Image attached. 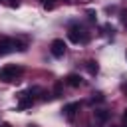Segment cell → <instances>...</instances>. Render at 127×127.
<instances>
[{"label": "cell", "mask_w": 127, "mask_h": 127, "mask_svg": "<svg viewBox=\"0 0 127 127\" xmlns=\"http://www.w3.org/2000/svg\"><path fill=\"white\" fill-rule=\"evenodd\" d=\"M24 69L16 64H6L4 67H0V81L4 83H12V81H18L22 77Z\"/></svg>", "instance_id": "cell-1"}, {"label": "cell", "mask_w": 127, "mask_h": 127, "mask_svg": "<svg viewBox=\"0 0 127 127\" xmlns=\"http://www.w3.org/2000/svg\"><path fill=\"white\" fill-rule=\"evenodd\" d=\"M26 44H22L16 38H0V56L12 54V52H24Z\"/></svg>", "instance_id": "cell-2"}, {"label": "cell", "mask_w": 127, "mask_h": 127, "mask_svg": "<svg viewBox=\"0 0 127 127\" xmlns=\"http://www.w3.org/2000/svg\"><path fill=\"white\" fill-rule=\"evenodd\" d=\"M67 38H69L73 44H87L89 34H87L81 26H69V30H67Z\"/></svg>", "instance_id": "cell-3"}, {"label": "cell", "mask_w": 127, "mask_h": 127, "mask_svg": "<svg viewBox=\"0 0 127 127\" xmlns=\"http://www.w3.org/2000/svg\"><path fill=\"white\" fill-rule=\"evenodd\" d=\"M32 105H34V91L32 89L18 93V109H28Z\"/></svg>", "instance_id": "cell-4"}, {"label": "cell", "mask_w": 127, "mask_h": 127, "mask_svg": "<svg viewBox=\"0 0 127 127\" xmlns=\"http://www.w3.org/2000/svg\"><path fill=\"white\" fill-rule=\"evenodd\" d=\"M50 52H52L54 58H62V56L65 54V42H64V40H54V42L50 44Z\"/></svg>", "instance_id": "cell-5"}, {"label": "cell", "mask_w": 127, "mask_h": 127, "mask_svg": "<svg viewBox=\"0 0 127 127\" xmlns=\"http://www.w3.org/2000/svg\"><path fill=\"white\" fill-rule=\"evenodd\" d=\"M77 109H79V103H75V101H73V103L64 105V109H62V111H64V115H65L67 119H73V115H75V111H77Z\"/></svg>", "instance_id": "cell-6"}, {"label": "cell", "mask_w": 127, "mask_h": 127, "mask_svg": "<svg viewBox=\"0 0 127 127\" xmlns=\"http://www.w3.org/2000/svg\"><path fill=\"white\" fill-rule=\"evenodd\" d=\"M93 117H95V121H97V123H105V121L111 117V113H109V111H105V109H95V111H93Z\"/></svg>", "instance_id": "cell-7"}, {"label": "cell", "mask_w": 127, "mask_h": 127, "mask_svg": "<svg viewBox=\"0 0 127 127\" xmlns=\"http://www.w3.org/2000/svg\"><path fill=\"white\" fill-rule=\"evenodd\" d=\"M65 83H67L69 87H79V85H81V77H79L77 73H69V75L65 77Z\"/></svg>", "instance_id": "cell-8"}, {"label": "cell", "mask_w": 127, "mask_h": 127, "mask_svg": "<svg viewBox=\"0 0 127 127\" xmlns=\"http://www.w3.org/2000/svg\"><path fill=\"white\" fill-rule=\"evenodd\" d=\"M85 69H87L91 75H95V73L99 71V65H97V62H93V60H87V62H85Z\"/></svg>", "instance_id": "cell-9"}, {"label": "cell", "mask_w": 127, "mask_h": 127, "mask_svg": "<svg viewBox=\"0 0 127 127\" xmlns=\"http://www.w3.org/2000/svg\"><path fill=\"white\" fill-rule=\"evenodd\" d=\"M60 93H62V83H60V81H58V83H56V85H54V95H56V97H58V95H60Z\"/></svg>", "instance_id": "cell-10"}, {"label": "cell", "mask_w": 127, "mask_h": 127, "mask_svg": "<svg viewBox=\"0 0 127 127\" xmlns=\"http://www.w3.org/2000/svg\"><path fill=\"white\" fill-rule=\"evenodd\" d=\"M103 99V93H93V97H91V101H101Z\"/></svg>", "instance_id": "cell-11"}, {"label": "cell", "mask_w": 127, "mask_h": 127, "mask_svg": "<svg viewBox=\"0 0 127 127\" xmlns=\"http://www.w3.org/2000/svg\"><path fill=\"white\" fill-rule=\"evenodd\" d=\"M40 2H42L46 8H54V2H52V0H40Z\"/></svg>", "instance_id": "cell-12"}, {"label": "cell", "mask_w": 127, "mask_h": 127, "mask_svg": "<svg viewBox=\"0 0 127 127\" xmlns=\"http://www.w3.org/2000/svg\"><path fill=\"white\" fill-rule=\"evenodd\" d=\"M121 91H123V93H125V97H127V81H123V83H121Z\"/></svg>", "instance_id": "cell-13"}, {"label": "cell", "mask_w": 127, "mask_h": 127, "mask_svg": "<svg viewBox=\"0 0 127 127\" xmlns=\"http://www.w3.org/2000/svg\"><path fill=\"white\" fill-rule=\"evenodd\" d=\"M87 18L93 22V20H95V12H91V10H89V12H87Z\"/></svg>", "instance_id": "cell-14"}, {"label": "cell", "mask_w": 127, "mask_h": 127, "mask_svg": "<svg viewBox=\"0 0 127 127\" xmlns=\"http://www.w3.org/2000/svg\"><path fill=\"white\" fill-rule=\"evenodd\" d=\"M8 4H10L12 8H16V6H18V0H8Z\"/></svg>", "instance_id": "cell-15"}, {"label": "cell", "mask_w": 127, "mask_h": 127, "mask_svg": "<svg viewBox=\"0 0 127 127\" xmlns=\"http://www.w3.org/2000/svg\"><path fill=\"white\" fill-rule=\"evenodd\" d=\"M123 123H125L123 127H127V109H125V113H123Z\"/></svg>", "instance_id": "cell-16"}, {"label": "cell", "mask_w": 127, "mask_h": 127, "mask_svg": "<svg viewBox=\"0 0 127 127\" xmlns=\"http://www.w3.org/2000/svg\"><path fill=\"white\" fill-rule=\"evenodd\" d=\"M0 127H12V125H10V123H2Z\"/></svg>", "instance_id": "cell-17"}, {"label": "cell", "mask_w": 127, "mask_h": 127, "mask_svg": "<svg viewBox=\"0 0 127 127\" xmlns=\"http://www.w3.org/2000/svg\"><path fill=\"white\" fill-rule=\"evenodd\" d=\"M115 127H123V125H115Z\"/></svg>", "instance_id": "cell-18"}, {"label": "cell", "mask_w": 127, "mask_h": 127, "mask_svg": "<svg viewBox=\"0 0 127 127\" xmlns=\"http://www.w3.org/2000/svg\"><path fill=\"white\" fill-rule=\"evenodd\" d=\"M30 127H36V125H30Z\"/></svg>", "instance_id": "cell-19"}, {"label": "cell", "mask_w": 127, "mask_h": 127, "mask_svg": "<svg viewBox=\"0 0 127 127\" xmlns=\"http://www.w3.org/2000/svg\"><path fill=\"white\" fill-rule=\"evenodd\" d=\"M125 58H127V54H125Z\"/></svg>", "instance_id": "cell-20"}]
</instances>
